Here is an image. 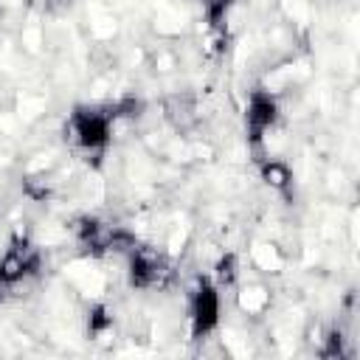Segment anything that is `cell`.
Wrapping results in <instances>:
<instances>
[{
  "mask_svg": "<svg viewBox=\"0 0 360 360\" xmlns=\"http://www.w3.org/2000/svg\"><path fill=\"white\" fill-rule=\"evenodd\" d=\"M124 259H127V278H129L132 290L152 292V290H166L169 287L172 267H169L166 256L158 248L135 245Z\"/></svg>",
  "mask_w": 360,
  "mask_h": 360,
  "instance_id": "7a4b0ae2",
  "label": "cell"
},
{
  "mask_svg": "<svg viewBox=\"0 0 360 360\" xmlns=\"http://www.w3.org/2000/svg\"><path fill=\"white\" fill-rule=\"evenodd\" d=\"M222 315V298L219 287L208 278H200L188 295V318H191V338L202 340L219 326Z\"/></svg>",
  "mask_w": 360,
  "mask_h": 360,
  "instance_id": "3957f363",
  "label": "cell"
},
{
  "mask_svg": "<svg viewBox=\"0 0 360 360\" xmlns=\"http://www.w3.org/2000/svg\"><path fill=\"white\" fill-rule=\"evenodd\" d=\"M68 135L73 146L93 158V163H101L107 155V146L112 141V112L110 107H76L68 118Z\"/></svg>",
  "mask_w": 360,
  "mask_h": 360,
  "instance_id": "6da1fadb",
  "label": "cell"
},
{
  "mask_svg": "<svg viewBox=\"0 0 360 360\" xmlns=\"http://www.w3.org/2000/svg\"><path fill=\"white\" fill-rule=\"evenodd\" d=\"M236 307H239L245 315H262V312L270 307V292H267L262 284H248V287L239 290Z\"/></svg>",
  "mask_w": 360,
  "mask_h": 360,
  "instance_id": "8992f818",
  "label": "cell"
},
{
  "mask_svg": "<svg viewBox=\"0 0 360 360\" xmlns=\"http://www.w3.org/2000/svg\"><path fill=\"white\" fill-rule=\"evenodd\" d=\"M278 98L264 90V87H256L250 90L248 96V107H245V129H248V141L253 146H262L264 138L270 135V129L276 127L278 121Z\"/></svg>",
  "mask_w": 360,
  "mask_h": 360,
  "instance_id": "277c9868",
  "label": "cell"
},
{
  "mask_svg": "<svg viewBox=\"0 0 360 360\" xmlns=\"http://www.w3.org/2000/svg\"><path fill=\"white\" fill-rule=\"evenodd\" d=\"M259 177L264 180V186H270L278 194H290L292 191V169L287 160L281 158H259Z\"/></svg>",
  "mask_w": 360,
  "mask_h": 360,
  "instance_id": "5b68a950",
  "label": "cell"
},
{
  "mask_svg": "<svg viewBox=\"0 0 360 360\" xmlns=\"http://www.w3.org/2000/svg\"><path fill=\"white\" fill-rule=\"evenodd\" d=\"M253 259H256V264H259L264 273H276V270L281 267V253H278V248H273V245H256Z\"/></svg>",
  "mask_w": 360,
  "mask_h": 360,
  "instance_id": "ba28073f",
  "label": "cell"
},
{
  "mask_svg": "<svg viewBox=\"0 0 360 360\" xmlns=\"http://www.w3.org/2000/svg\"><path fill=\"white\" fill-rule=\"evenodd\" d=\"M214 278H217V287H231V284H236V278H239V259H236V253H222L219 259H217V264H214Z\"/></svg>",
  "mask_w": 360,
  "mask_h": 360,
  "instance_id": "52a82bcc",
  "label": "cell"
}]
</instances>
